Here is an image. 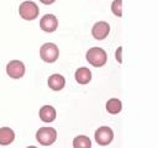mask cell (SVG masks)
Wrapping results in <instances>:
<instances>
[{"mask_svg": "<svg viewBox=\"0 0 158 148\" xmlns=\"http://www.w3.org/2000/svg\"><path fill=\"white\" fill-rule=\"evenodd\" d=\"M19 14L23 20H35L38 16V6L33 1H23L19 7Z\"/></svg>", "mask_w": 158, "mask_h": 148, "instance_id": "obj_4", "label": "cell"}, {"mask_svg": "<svg viewBox=\"0 0 158 148\" xmlns=\"http://www.w3.org/2000/svg\"><path fill=\"white\" fill-rule=\"evenodd\" d=\"M86 59L94 67H102L107 60V54L102 48L93 47L86 52Z\"/></svg>", "mask_w": 158, "mask_h": 148, "instance_id": "obj_1", "label": "cell"}, {"mask_svg": "<svg viewBox=\"0 0 158 148\" xmlns=\"http://www.w3.org/2000/svg\"><path fill=\"white\" fill-rule=\"evenodd\" d=\"M109 31H110L109 23L105 22V21H99V22H96V23L93 26V28H91V35H93V37L96 38V39H104V38L107 37Z\"/></svg>", "mask_w": 158, "mask_h": 148, "instance_id": "obj_8", "label": "cell"}, {"mask_svg": "<svg viewBox=\"0 0 158 148\" xmlns=\"http://www.w3.org/2000/svg\"><path fill=\"white\" fill-rule=\"evenodd\" d=\"M15 139V133L10 127H1L0 128V144L7 146L12 143Z\"/></svg>", "mask_w": 158, "mask_h": 148, "instance_id": "obj_12", "label": "cell"}, {"mask_svg": "<svg viewBox=\"0 0 158 148\" xmlns=\"http://www.w3.org/2000/svg\"><path fill=\"white\" fill-rule=\"evenodd\" d=\"M114 139V132L110 127L102 126L95 131V141L100 146H107Z\"/></svg>", "mask_w": 158, "mask_h": 148, "instance_id": "obj_5", "label": "cell"}, {"mask_svg": "<svg viewBox=\"0 0 158 148\" xmlns=\"http://www.w3.org/2000/svg\"><path fill=\"white\" fill-rule=\"evenodd\" d=\"M121 109H122V104H121V101H120L118 99H116V97H112V99H110V100L106 102V110H107L109 113H111V115L118 113V112L121 111Z\"/></svg>", "mask_w": 158, "mask_h": 148, "instance_id": "obj_13", "label": "cell"}, {"mask_svg": "<svg viewBox=\"0 0 158 148\" xmlns=\"http://www.w3.org/2000/svg\"><path fill=\"white\" fill-rule=\"evenodd\" d=\"M40 56L42 58L43 62L46 63H53L58 59V56H59V51H58V47L54 44V43H44L42 44V47L40 48Z\"/></svg>", "mask_w": 158, "mask_h": 148, "instance_id": "obj_2", "label": "cell"}, {"mask_svg": "<svg viewBox=\"0 0 158 148\" xmlns=\"http://www.w3.org/2000/svg\"><path fill=\"white\" fill-rule=\"evenodd\" d=\"M37 141L43 146H51L57 139V131L52 127H41L36 133Z\"/></svg>", "mask_w": 158, "mask_h": 148, "instance_id": "obj_3", "label": "cell"}, {"mask_svg": "<svg viewBox=\"0 0 158 148\" xmlns=\"http://www.w3.org/2000/svg\"><path fill=\"white\" fill-rule=\"evenodd\" d=\"M121 51H122V48H121V47H118V48H117V51H116V59L118 60V63H121V62H122V59H121Z\"/></svg>", "mask_w": 158, "mask_h": 148, "instance_id": "obj_16", "label": "cell"}, {"mask_svg": "<svg viewBox=\"0 0 158 148\" xmlns=\"http://www.w3.org/2000/svg\"><path fill=\"white\" fill-rule=\"evenodd\" d=\"M41 2H43V4H46V5H49V4H53L56 0H40Z\"/></svg>", "mask_w": 158, "mask_h": 148, "instance_id": "obj_17", "label": "cell"}, {"mask_svg": "<svg viewBox=\"0 0 158 148\" xmlns=\"http://www.w3.org/2000/svg\"><path fill=\"white\" fill-rule=\"evenodd\" d=\"M75 80L79 83V84H88L90 80H91V72L85 68V67H81L79 69H77L75 72Z\"/></svg>", "mask_w": 158, "mask_h": 148, "instance_id": "obj_11", "label": "cell"}, {"mask_svg": "<svg viewBox=\"0 0 158 148\" xmlns=\"http://www.w3.org/2000/svg\"><path fill=\"white\" fill-rule=\"evenodd\" d=\"M38 115H40V118H41L43 122H52V121H54V118H56V116H57L56 109H54L53 106H51V105H44V106H42V107L40 109Z\"/></svg>", "mask_w": 158, "mask_h": 148, "instance_id": "obj_9", "label": "cell"}, {"mask_svg": "<svg viewBox=\"0 0 158 148\" xmlns=\"http://www.w3.org/2000/svg\"><path fill=\"white\" fill-rule=\"evenodd\" d=\"M111 10L116 16L121 17L122 16V0H114L111 4Z\"/></svg>", "mask_w": 158, "mask_h": 148, "instance_id": "obj_15", "label": "cell"}, {"mask_svg": "<svg viewBox=\"0 0 158 148\" xmlns=\"http://www.w3.org/2000/svg\"><path fill=\"white\" fill-rule=\"evenodd\" d=\"M74 148H91V141L86 136H77L73 139Z\"/></svg>", "mask_w": 158, "mask_h": 148, "instance_id": "obj_14", "label": "cell"}, {"mask_svg": "<svg viewBox=\"0 0 158 148\" xmlns=\"http://www.w3.org/2000/svg\"><path fill=\"white\" fill-rule=\"evenodd\" d=\"M6 73L12 79H20L25 74V64L21 60H11L6 65Z\"/></svg>", "mask_w": 158, "mask_h": 148, "instance_id": "obj_6", "label": "cell"}, {"mask_svg": "<svg viewBox=\"0 0 158 148\" xmlns=\"http://www.w3.org/2000/svg\"><path fill=\"white\" fill-rule=\"evenodd\" d=\"M27 148H37V147H35V146H30V147H27Z\"/></svg>", "mask_w": 158, "mask_h": 148, "instance_id": "obj_18", "label": "cell"}, {"mask_svg": "<svg viewBox=\"0 0 158 148\" xmlns=\"http://www.w3.org/2000/svg\"><path fill=\"white\" fill-rule=\"evenodd\" d=\"M40 27L42 31L47 32V33H51V32H54L58 27V20L54 15L52 14H47L44 15L41 21H40Z\"/></svg>", "mask_w": 158, "mask_h": 148, "instance_id": "obj_7", "label": "cell"}, {"mask_svg": "<svg viewBox=\"0 0 158 148\" xmlns=\"http://www.w3.org/2000/svg\"><path fill=\"white\" fill-rule=\"evenodd\" d=\"M48 86L52 89V90H54V91H58V90H62L63 88H64V85H65V79H64V76L63 75H60V74H53V75H51L49 78H48Z\"/></svg>", "mask_w": 158, "mask_h": 148, "instance_id": "obj_10", "label": "cell"}]
</instances>
